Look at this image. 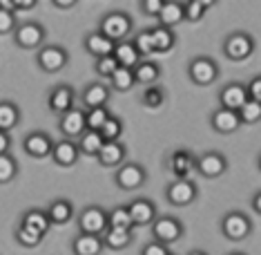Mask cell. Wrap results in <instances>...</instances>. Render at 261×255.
Listing matches in <instances>:
<instances>
[{
	"mask_svg": "<svg viewBox=\"0 0 261 255\" xmlns=\"http://www.w3.org/2000/svg\"><path fill=\"white\" fill-rule=\"evenodd\" d=\"M210 126L217 130L219 134H232L234 130L241 128V119L237 112L232 110H225V108H219L215 114L210 119Z\"/></svg>",
	"mask_w": 261,
	"mask_h": 255,
	"instance_id": "cell-20",
	"label": "cell"
},
{
	"mask_svg": "<svg viewBox=\"0 0 261 255\" xmlns=\"http://www.w3.org/2000/svg\"><path fill=\"white\" fill-rule=\"evenodd\" d=\"M112 114L108 108H94V110H85V126L87 130H94V132H98L100 128L105 126V121H108Z\"/></svg>",
	"mask_w": 261,
	"mask_h": 255,
	"instance_id": "cell-37",
	"label": "cell"
},
{
	"mask_svg": "<svg viewBox=\"0 0 261 255\" xmlns=\"http://www.w3.org/2000/svg\"><path fill=\"white\" fill-rule=\"evenodd\" d=\"M20 123V110L11 101H0V132H11Z\"/></svg>",
	"mask_w": 261,
	"mask_h": 255,
	"instance_id": "cell-29",
	"label": "cell"
},
{
	"mask_svg": "<svg viewBox=\"0 0 261 255\" xmlns=\"http://www.w3.org/2000/svg\"><path fill=\"white\" fill-rule=\"evenodd\" d=\"M152 34V45H154V54H163V52H170L176 43V36H174V29H168V27H154L150 29Z\"/></svg>",
	"mask_w": 261,
	"mask_h": 255,
	"instance_id": "cell-30",
	"label": "cell"
},
{
	"mask_svg": "<svg viewBox=\"0 0 261 255\" xmlns=\"http://www.w3.org/2000/svg\"><path fill=\"white\" fill-rule=\"evenodd\" d=\"M225 168H228V161H225V157L217 150L205 152V155H201L197 159V170L205 179H217V177H221L225 173Z\"/></svg>",
	"mask_w": 261,
	"mask_h": 255,
	"instance_id": "cell-12",
	"label": "cell"
},
{
	"mask_svg": "<svg viewBox=\"0 0 261 255\" xmlns=\"http://www.w3.org/2000/svg\"><path fill=\"white\" fill-rule=\"evenodd\" d=\"M118 69V63L114 56H103V58H96V74L98 76H105V79H110L112 74H114Z\"/></svg>",
	"mask_w": 261,
	"mask_h": 255,
	"instance_id": "cell-43",
	"label": "cell"
},
{
	"mask_svg": "<svg viewBox=\"0 0 261 255\" xmlns=\"http://www.w3.org/2000/svg\"><path fill=\"white\" fill-rule=\"evenodd\" d=\"M259 170H261V157H259Z\"/></svg>",
	"mask_w": 261,
	"mask_h": 255,
	"instance_id": "cell-54",
	"label": "cell"
},
{
	"mask_svg": "<svg viewBox=\"0 0 261 255\" xmlns=\"http://www.w3.org/2000/svg\"><path fill=\"white\" fill-rule=\"evenodd\" d=\"M132 43L136 45V50H139L141 58L154 54V45H152V34H150V29H143V32H139Z\"/></svg>",
	"mask_w": 261,
	"mask_h": 255,
	"instance_id": "cell-42",
	"label": "cell"
},
{
	"mask_svg": "<svg viewBox=\"0 0 261 255\" xmlns=\"http://www.w3.org/2000/svg\"><path fill=\"white\" fill-rule=\"evenodd\" d=\"M230 255H243V253H230Z\"/></svg>",
	"mask_w": 261,
	"mask_h": 255,
	"instance_id": "cell-55",
	"label": "cell"
},
{
	"mask_svg": "<svg viewBox=\"0 0 261 255\" xmlns=\"http://www.w3.org/2000/svg\"><path fill=\"white\" fill-rule=\"evenodd\" d=\"M98 32L105 38H110L112 43H123L129 34H132V18L125 11H110L100 18Z\"/></svg>",
	"mask_w": 261,
	"mask_h": 255,
	"instance_id": "cell-1",
	"label": "cell"
},
{
	"mask_svg": "<svg viewBox=\"0 0 261 255\" xmlns=\"http://www.w3.org/2000/svg\"><path fill=\"white\" fill-rule=\"evenodd\" d=\"M246 90H248V99L261 103V76H254V79L246 85Z\"/></svg>",
	"mask_w": 261,
	"mask_h": 255,
	"instance_id": "cell-46",
	"label": "cell"
},
{
	"mask_svg": "<svg viewBox=\"0 0 261 255\" xmlns=\"http://www.w3.org/2000/svg\"><path fill=\"white\" fill-rule=\"evenodd\" d=\"M163 103H165V92H163L161 85L145 87V92H143V105H145V108L156 110V108H161Z\"/></svg>",
	"mask_w": 261,
	"mask_h": 255,
	"instance_id": "cell-39",
	"label": "cell"
},
{
	"mask_svg": "<svg viewBox=\"0 0 261 255\" xmlns=\"http://www.w3.org/2000/svg\"><path fill=\"white\" fill-rule=\"evenodd\" d=\"M22 148L29 157L34 159H45V157H51V148H54V141L47 132H29L25 141H22Z\"/></svg>",
	"mask_w": 261,
	"mask_h": 255,
	"instance_id": "cell-11",
	"label": "cell"
},
{
	"mask_svg": "<svg viewBox=\"0 0 261 255\" xmlns=\"http://www.w3.org/2000/svg\"><path fill=\"white\" fill-rule=\"evenodd\" d=\"M103 237L100 235H87V233H79L72 242V251L74 255H100L103 253Z\"/></svg>",
	"mask_w": 261,
	"mask_h": 255,
	"instance_id": "cell-21",
	"label": "cell"
},
{
	"mask_svg": "<svg viewBox=\"0 0 261 255\" xmlns=\"http://www.w3.org/2000/svg\"><path fill=\"white\" fill-rule=\"evenodd\" d=\"M96 159L103 168H118V166H123V159H125V146L121 141H105Z\"/></svg>",
	"mask_w": 261,
	"mask_h": 255,
	"instance_id": "cell-19",
	"label": "cell"
},
{
	"mask_svg": "<svg viewBox=\"0 0 261 255\" xmlns=\"http://www.w3.org/2000/svg\"><path fill=\"white\" fill-rule=\"evenodd\" d=\"M79 157H81L79 146H76L72 139H61L54 144V148H51V159H54V164H58L61 168L74 166L79 161Z\"/></svg>",
	"mask_w": 261,
	"mask_h": 255,
	"instance_id": "cell-18",
	"label": "cell"
},
{
	"mask_svg": "<svg viewBox=\"0 0 261 255\" xmlns=\"http://www.w3.org/2000/svg\"><path fill=\"white\" fill-rule=\"evenodd\" d=\"M112 97V90L105 83H90V85L83 90V105H85V110H94V108H108V101Z\"/></svg>",
	"mask_w": 261,
	"mask_h": 255,
	"instance_id": "cell-15",
	"label": "cell"
},
{
	"mask_svg": "<svg viewBox=\"0 0 261 255\" xmlns=\"http://www.w3.org/2000/svg\"><path fill=\"white\" fill-rule=\"evenodd\" d=\"M16 240H18V244H22V246L34 248V246H38L40 242H43V235L36 233V230H32V228L18 226L16 228Z\"/></svg>",
	"mask_w": 261,
	"mask_h": 255,
	"instance_id": "cell-41",
	"label": "cell"
},
{
	"mask_svg": "<svg viewBox=\"0 0 261 255\" xmlns=\"http://www.w3.org/2000/svg\"><path fill=\"white\" fill-rule=\"evenodd\" d=\"M98 132H100V137H103L105 141H118L121 139V134H123V121L121 119H116V117H110Z\"/></svg>",
	"mask_w": 261,
	"mask_h": 255,
	"instance_id": "cell-40",
	"label": "cell"
},
{
	"mask_svg": "<svg viewBox=\"0 0 261 255\" xmlns=\"http://www.w3.org/2000/svg\"><path fill=\"white\" fill-rule=\"evenodd\" d=\"M67 50L61 45H43L38 50V54H36V63H38V67L43 69V72L47 74H56V72H61V69L67 65Z\"/></svg>",
	"mask_w": 261,
	"mask_h": 255,
	"instance_id": "cell-3",
	"label": "cell"
},
{
	"mask_svg": "<svg viewBox=\"0 0 261 255\" xmlns=\"http://www.w3.org/2000/svg\"><path fill=\"white\" fill-rule=\"evenodd\" d=\"M183 20H186L183 18V3H179V0H163L161 14H159V25L172 29Z\"/></svg>",
	"mask_w": 261,
	"mask_h": 255,
	"instance_id": "cell-25",
	"label": "cell"
},
{
	"mask_svg": "<svg viewBox=\"0 0 261 255\" xmlns=\"http://www.w3.org/2000/svg\"><path fill=\"white\" fill-rule=\"evenodd\" d=\"M254 52V40L252 36H248L246 32H234L230 34L228 38H225L223 43V54L225 58H230V61H246V58H250Z\"/></svg>",
	"mask_w": 261,
	"mask_h": 255,
	"instance_id": "cell-2",
	"label": "cell"
},
{
	"mask_svg": "<svg viewBox=\"0 0 261 255\" xmlns=\"http://www.w3.org/2000/svg\"><path fill=\"white\" fill-rule=\"evenodd\" d=\"M36 7V0H16V11H29Z\"/></svg>",
	"mask_w": 261,
	"mask_h": 255,
	"instance_id": "cell-49",
	"label": "cell"
},
{
	"mask_svg": "<svg viewBox=\"0 0 261 255\" xmlns=\"http://www.w3.org/2000/svg\"><path fill=\"white\" fill-rule=\"evenodd\" d=\"M252 208H254V211H257L259 215H261V191H259L257 195H254V199H252Z\"/></svg>",
	"mask_w": 261,
	"mask_h": 255,
	"instance_id": "cell-52",
	"label": "cell"
},
{
	"mask_svg": "<svg viewBox=\"0 0 261 255\" xmlns=\"http://www.w3.org/2000/svg\"><path fill=\"white\" fill-rule=\"evenodd\" d=\"M116 58L118 67H127V69H134L136 65H139L143 58H141L139 50H136V45L132 43V40H123V43H116L114 47V54H112Z\"/></svg>",
	"mask_w": 261,
	"mask_h": 255,
	"instance_id": "cell-23",
	"label": "cell"
},
{
	"mask_svg": "<svg viewBox=\"0 0 261 255\" xmlns=\"http://www.w3.org/2000/svg\"><path fill=\"white\" fill-rule=\"evenodd\" d=\"M74 99L76 94L69 85H56L54 90L49 92V97H47V105H49L51 112H56V114H67L69 110H74Z\"/></svg>",
	"mask_w": 261,
	"mask_h": 255,
	"instance_id": "cell-13",
	"label": "cell"
},
{
	"mask_svg": "<svg viewBox=\"0 0 261 255\" xmlns=\"http://www.w3.org/2000/svg\"><path fill=\"white\" fill-rule=\"evenodd\" d=\"M0 9L3 11H14L16 14V0H0Z\"/></svg>",
	"mask_w": 261,
	"mask_h": 255,
	"instance_id": "cell-51",
	"label": "cell"
},
{
	"mask_svg": "<svg viewBox=\"0 0 261 255\" xmlns=\"http://www.w3.org/2000/svg\"><path fill=\"white\" fill-rule=\"evenodd\" d=\"M190 255H207V253H203V251H190Z\"/></svg>",
	"mask_w": 261,
	"mask_h": 255,
	"instance_id": "cell-53",
	"label": "cell"
},
{
	"mask_svg": "<svg viewBox=\"0 0 261 255\" xmlns=\"http://www.w3.org/2000/svg\"><path fill=\"white\" fill-rule=\"evenodd\" d=\"M9 146H11V137L7 132H0V155H7Z\"/></svg>",
	"mask_w": 261,
	"mask_h": 255,
	"instance_id": "cell-48",
	"label": "cell"
},
{
	"mask_svg": "<svg viewBox=\"0 0 261 255\" xmlns=\"http://www.w3.org/2000/svg\"><path fill=\"white\" fill-rule=\"evenodd\" d=\"M16 14L14 11H3L0 9V36H7V34L16 32Z\"/></svg>",
	"mask_w": 261,
	"mask_h": 255,
	"instance_id": "cell-44",
	"label": "cell"
},
{
	"mask_svg": "<svg viewBox=\"0 0 261 255\" xmlns=\"http://www.w3.org/2000/svg\"><path fill=\"white\" fill-rule=\"evenodd\" d=\"M114 47L116 43H112L110 38H105L100 32H92L85 36V50L90 52L92 56L103 58V56H112L114 54Z\"/></svg>",
	"mask_w": 261,
	"mask_h": 255,
	"instance_id": "cell-24",
	"label": "cell"
},
{
	"mask_svg": "<svg viewBox=\"0 0 261 255\" xmlns=\"http://www.w3.org/2000/svg\"><path fill=\"white\" fill-rule=\"evenodd\" d=\"M221 230H223V235L228 237V240L239 242V240H246V237L252 233V222L243 215V213L232 211V213H228V215L223 217Z\"/></svg>",
	"mask_w": 261,
	"mask_h": 255,
	"instance_id": "cell-9",
	"label": "cell"
},
{
	"mask_svg": "<svg viewBox=\"0 0 261 255\" xmlns=\"http://www.w3.org/2000/svg\"><path fill=\"white\" fill-rule=\"evenodd\" d=\"M79 228L87 235H103L108 230V211L100 206H87L79 215Z\"/></svg>",
	"mask_w": 261,
	"mask_h": 255,
	"instance_id": "cell-6",
	"label": "cell"
},
{
	"mask_svg": "<svg viewBox=\"0 0 261 255\" xmlns=\"http://www.w3.org/2000/svg\"><path fill=\"white\" fill-rule=\"evenodd\" d=\"M219 101H221V108L239 112L241 105L248 101V90L243 83H228L221 92H219Z\"/></svg>",
	"mask_w": 261,
	"mask_h": 255,
	"instance_id": "cell-14",
	"label": "cell"
},
{
	"mask_svg": "<svg viewBox=\"0 0 261 255\" xmlns=\"http://www.w3.org/2000/svg\"><path fill=\"white\" fill-rule=\"evenodd\" d=\"M141 255H170V251L161 242H147L143 246V251H141Z\"/></svg>",
	"mask_w": 261,
	"mask_h": 255,
	"instance_id": "cell-47",
	"label": "cell"
},
{
	"mask_svg": "<svg viewBox=\"0 0 261 255\" xmlns=\"http://www.w3.org/2000/svg\"><path fill=\"white\" fill-rule=\"evenodd\" d=\"M188 74H190V81L197 83V85H210L219 76V65L210 56H197L190 61Z\"/></svg>",
	"mask_w": 261,
	"mask_h": 255,
	"instance_id": "cell-4",
	"label": "cell"
},
{
	"mask_svg": "<svg viewBox=\"0 0 261 255\" xmlns=\"http://www.w3.org/2000/svg\"><path fill=\"white\" fill-rule=\"evenodd\" d=\"M20 226L32 228V230H36V233L45 235L47 230L51 228V224H49V219H47V213H45V211L32 208V211H27L25 215H22V219H20Z\"/></svg>",
	"mask_w": 261,
	"mask_h": 255,
	"instance_id": "cell-31",
	"label": "cell"
},
{
	"mask_svg": "<svg viewBox=\"0 0 261 255\" xmlns=\"http://www.w3.org/2000/svg\"><path fill=\"white\" fill-rule=\"evenodd\" d=\"M165 197H168V201L174 206H190L194 199H197V186H194L190 179H174L168 186Z\"/></svg>",
	"mask_w": 261,
	"mask_h": 255,
	"instance_id": "cell-10",
	"label": "cell"
},
{
	"mask_svg": "<svg viewBox=\"0 0 261 255\" xmlns=\"http://www.w3.org/2000/svg\"><path fill=\"white\" fill-rule=\"evenodd\" d=\"M127 211H129L134 226H145V224H152L156 219V206H154V201L145 197H139L132 204H127Z\"/></svg>",
	"mask_w": 261,
	"mask_h": 255,
	"instance_id": "cell-17",
	"label": "cell"
},
{
	"mask_svg": "<svg viewBox=\"0 0 261 255\" xmlns=\"http://www.w3.org/2000/svg\"><path fill=\"white\" fill-rule=\"evenodd\" d=\"M110 85H112V90H116V92H129V90H132V87L136 85L132 69L118 67L116 72L110 76Z\"/></svg>",
	"mask_w": 261,
	"mask_h": 255,
	"instance_id": "cell-34",
	"label": "cell"
},
{
	"mask_svg": "<svg viewBox=\"0 0 261 255\" xmlns=\"http://www.w3.org/2000/svg\"><path fill=\"white\" fill-rule=\"evenodd\" d=\"M134 74V83H141V85H156V81L161 79V67H159L154 61H141L136 67L132 69Z\"/></svg>",
	"mask_w": 261,
	"mask_h": 255,
	"instance_id": "cell-27",
	"label": "cell"
},
{
	"mask_svg": "<svg viewBox=\"0 0 261 255\" xmlns=\"http://www.w3.org/2000/svg\"><path fill=\"white\" fill-rule=\"evenodd\" d=\"M108 228H118V230H132L134 222L129 217L127 206H116V208L108 211Z\"/></svg>",
	"mask_w": 261,
	"mask_h": 255,
	"instance_id": "cell-33",
	"label": "cell"
},
{
	"mask_svg": "<svg viewBox=\"0 0 261 255\" xmlns=\"http://www.w3.org/2000/svg\"><path fill=\"white\" fill-rule=\"evenodd\" d=\"M103 244L112 248V251H121L132 244V230H118V228H108L103 235Z\"/></svg>",
	"mask_w": 261,
	"mask_h": 255,
	"instance_id": "cell-32",
	"label": "cell"
},
{
	"mask_svg": "<svg viewBox=\"0 0 261 255\" xmlns=\"http://www.w3.org/2000/svg\"><path fill=\"white\" fill-rule=\"evenodd\" d=\"M207 7H212L210 0H188V3H183V18L190 22H197L205 16Z\"/></svg>",
	"mask_w": 261,
	"mask_h": 255,
	"instance_id": "cell-35",
	"label": "cell"
},
{
	"mask_svg": "<svg viewBox=\"0 0 261 255\" xmlns=\"http://www.w3.org/2000/svg\"><path fill=\"white\" fill-rule=\"evenodd\" d=\"M76 146H79V152L85 157H98L100 148L105 146V139L100 137V132H94V130H85V132L79 137L76 141Z\"/></svg>",
	"mask_w": 261,
	"mask_h": 255,
	"instance_id": "cell-28",
	"label": "cell"
},
{
	"mask_svg": "<svg viewBox=\"0 0 261 255\" xmlns=\"http://www.w3.org/2000/svg\"><path fill=\"white\" fill-rule=\"evenodd\" d=\"M16 175H18V164H16V159L9 155H0V183H9L16 179Z\"/></svg>",
	"mask_w": 261,
	"mask_h": 255,
	"instance_id": "cell-38",
	"label": "cell"
},
{
	"mask_svg": "<svg viewBox=\"0 0 261 255\" xmlns=\"http://www.w3.org/2000/svg\"><path fill=\"white\" fill-rule=\"evenodd\" d=\"M197 168V159L188 150H176L170 157V170L174 173L176 179H188V175Z\"/></svg>",
	"mask_w": 261,
	"mask_h": 255,
	"instance_id": "cell-22",
	"label": "cell"
},
{
	"mask_svg": "<svg viewBox=\"0 0 261 255\" xmlns=\"http://www.w3.org/2000/svg\"><path fill=\"white\" fill-rule=\"evenodd\" d=\"M145 179H147V173H145L143 166H139V164L118 166V170L114 175V181L121 191H136V188L143 186Z\"/></svg>",
	"mask_w": 261,
	"mask_h": 255,
	"instance_id": "cell-8",
	"label": "cell"
},
{
	"mask_svg": "<svg viewBox=\"0 0 261 255\" xmlns=\"http://www.w3.org/2000/svg\"><path fill=\"white\" fill-rule=\"evenodd\" d=\"M14 40L16 45L22 50H40L45 40V27L40 22H20L14 32Z\"/></svg>",
	"mask_w": 261,
	"mask_h": 255,
	"instance_id": "cell-7",
	"label": "cell"
},
{
	"mask_svg": "<svg viewBox=\"0 0 261 255\" xmlns=\"http://www.w3.org/2000/svg\"><path fill=\"white\" fill-rule=\"evenodd\" d=\"M161 7H163V0H143L141 3V9H143L145 16H152V18H159L161 14Z\"/></svg>",
	"mask_w": 261,
	"mask_h": 255,
	"instance_id": "cell-45",
	"label": "cell"
},
{
	"mask_svg": "<svg viewBox=\"0 0 261 255\" xmlns=\"http://www.w3.org/2000/svg\"><path fill=\"white\" fill-rule=\"evenodd\" d=\"M58 128H61V132L65 134V139L81 137V134L87 130V126H85V110H79V108L69 110L67 114L61 117Z\"/></svg>",
	"mask_w": 261,
	"mask_h": 255,
	"instance_id": "cell-16",
	"label": "cell"
},
{
	"mask_svg": "<svg viewBox=\"0 0 261 255\" xmlns=\"http://www.w3.org/2000/svg\"><path fill=\"white\" fill-rule=\"evenodd\" d=\"M152 235H154V242H161L165 246L174 244L183 235V224L176 217H170V215L156 217L152 222Z\"/></svg>",
	"mask_w": 261,
	"mask_h": 255,
	"instance_id": "cell-5",
	"label": "cell"
},
{
	"mask_svg": "<svg viewBox=\"0 0 261 255\" xmlns=\"http://www.w3.org/2000/svg\"><path fill=\"white\" fill-rule=\"evenodd\" d=\"M51 5L54 7H58V9H72V7H76V0H51Z\"/></svg>",
	"mask_w": 261,
	"mask_h": 255,
	"instance_id": "cell-50",
	"label": "cell"
},
{
	"mask_svg": "<svg viewBox=\"0 0 261 255\" xmlns=\"http://www.w3.org/2000/svg\"><path fill=\"white\" fill-rule=\"evenodd\" d=\"M237 114H239V119H241V126H243V123H246V126L259 123V121H261V103L248 99L246 103L241 105V110L237 112Z\"/></svg>",
	"mask_w": 261,
	"mask_h": 255,
	"instance_id": "cell-36",
	"label": "cell"
},
{
	"mask_svg": "<svg viewBox=\"0 0 261 255\" xmlns=\"http://www.w3.org/2000/svg\"><path fill=\"white\" fill-rule=\"evenodd\" d=\"M47 213V219H49V224H56V226H63V224H67L69 219L74 215V204L67 199H56L49 204V208L45 211Z\"/></svg>",
	"mask_w": 261,
	"mask_h": 255,
	"instance_id": "cell-26",
	"label": "cell"
}]
</instances>
